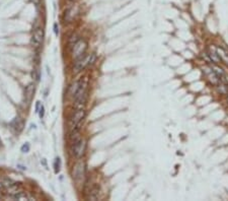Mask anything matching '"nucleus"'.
Masks as SVG:
<instances>
[{"instance_id":"f3484780","label":"nucleus","mask_w":228,"mask_h":201,"mask_svg":"<svg viewBox=\"0 0 228 201\" xmlns=\"http://www.w3.org/2000/svg\"><path fill=\"white\" fill-rule=\"evenodd\" d=\"M40 108H41V105H40V102H37V105H36V112L38 113L40 110Z\"/></svg>"},{"instance_id":"9d476101","label":"nucleus","mask_w":228,"mask_h":201,"mask_svg":"<svg viewBox=\"0 0 228 201\" xmlns=\"http://www.w3.org/2000/svg\"><path fill=\"white\" fill-rule=\"evenodd\" d=\"M12 126L15 128L16 130H18V131H21V129H23V121L21 120V118H15L14 121L12 122Z\"/></svg>"},{"instance_id":"2eb2a0df","label":"nucleus","mask_w":228,"mask_h":201,"mask_svg":"<svg viewBox=\"0 0 228 201\" xmlns=\"http://www.w3.org/2000/svg\"><path fill=\"white\" fill-rule=\"evenodd\" d=\"M53 28H54V33H55V35H56V36H58V35H59V26H58V23H55L54 26H53Z\"/></svg>"},{"instance_id":"f8f14e48","label":"nucleus","mask_w":228,"mask_h":201,"mask_svg":"<svg viewBox=\"0 0 228 201\" xmlns=\"http://www.w3.org/2000/svg\"><path fill=\"white\" fill-rule=\"evenodd\" d=\"M60 158H57L56 161H55V163H54V167H55V173H58L60 171Z\"/></svg>"},{"instance_id":"423d86ee","label":"nucleus","mask_w":228,"mask_h":201,"mask_svg":"<svg viewBox=\"0 0 228 201\" xmlns=\"http://www.w3.org/2000/svg\"><path fill=\"white\" fill-rule=\"evenodd\" d=\"M76 12H77V9H76V7H74V6L68 8L65 12V17H64V18H65V21L71 23L73 19H74L75 15H76Z\"/></svg>"},{"instance_id":"20e7f679","label":"nucleus","mask_w":228,"mask_h":201,"mask_svg":"<svg viewBox=\"0 0 228 201\" xmlns=\"http://www.w3.org/2000/svg\"><path fill=\"white\" fill-rule=\"evenodd\" d=\"M43 38H44V33L42 28H37L35 31L34 35L32 37V44L35 46V47H40L43 42Z\"/></svg>"},{"instance_id":"a211bd4d","label":"nucleus","mask_w":228,"mask_h":201,"mask_svg":"<svg viewBox=\"0 0 228 201\" xmlns=\"http://www.w3.org/2000/svg\"><path fill=\"white\" fill-rule=\"evenodd\" d=\"M33 2H34V4H36L37 6H39V4H40V0H32Z\"/></svg>"},{"instance_id":"412c9836","label":"nucleus","mask_w":228,"mask_h":201,"mask_svg":"<svg viewBox=\"0 0 228 201\" xmlns=\"http://www.w3.org/2000/svg\"><path fill=\"white\" fill-rule=\"evenodd\" d=\"M71 1H73V0H71Z\"/></svg>"},{"instance_id":"9b49d317","label":"nucleus","mask_w":228,"mask_h":201,"mask_svg":"<svg viewBox=\"0 0 228 201\" xmlns=\"http://www.w3.org/2000/svg\"><path fill=\"white\" fill-rule=\"evenodd\" d=\"M33 94H34V85H28L25 89V96L28 97V100H30V99L32 98Z\"/></svg>"},{"instance_id":"6ab92c4d","label":"nucleus","mask_w":228,"mask_h":201,"mask_svg":"<svg viewBox=\"0 0 228 201\" xmlns=\"http://www.w3.org/2000/svg\"><path fill=\"white\" fill-rule=\"evenodd\" d=\"M0 146H1V140H0Z\"/></svg>"},{"instance_id":"0eeeda50","label":"nucleus","mask_w":228,"mask_h":201,"mask_svg":"<svg viewBox=\"0 0 228 201\" xmlns=\"http://www.w3.org/2000/svg\"><path fill=\"white\" fill-rule=\"evenodd\" d=\"M13 198H14L15 200H21V201H25V200H35V198L30 197V195H28V194L25 193H16L15 195H13Z\"/></svg>"},{"instance_id":"aec40b11","label":"nucleus","mask_w":228,"mask_h":201,"mask_svg":"<svg viewBox=\"0 0 228 201\" xmlns=\"http://www.w3.org/2000/svg\"><path fill=\"white\" fill-rule=\"evenodd\" d=\"M227 102H228V98H227Z\"/></svg>"},{"instance_id":"39448f33","label":"nucleus","mask_w":228,"mask_h":201,"mask_svg":"<svg viewBox=\"0 0 228 201\" xmlns=\"http://www.w3.org/2000/svg\"><path fill=\"white\" fill-rule=\"evenodd\" d=\"M84 116H85V111L83 109L78 110L71 119V128H74L80 124V122L84 119Z\"/></svg>"},{"instance_id":"ddd939ff","label":"nucleus","mask_w":228,"mask_h":201,"mask_svg":"<svg viewBox=\"0 0 228 201\" xmlns=\"http://www.w3.org/2000/svg\"><path fill=\"white\" fill-rule=\"evenodd\" d=\"M21 152H23V153H26V152H28V151H30V144H28V142L24 143L23 146L21 147Z\"/></svg>"},{"instance_id":"1a4fd4ad","label":"nucleus","mask_w":228,"mask_h":201,"mask_svg":"<svg viewBox=\"0 0 228 201\" xmlns=\"http://www.w3.org/2000/svg\"><path fill=\"white\" fill-rule=\"evenodd\" d=\"M80 85H81V81H77V82H75L74 85H73L72 87H70L69 94H71V96L75 97V94H77V92H78L79 87H80Z\"/></svg>"},{"instance_id":"4468645a","label":"nucleus","mask_w":228,"mask_h":201,"mask_svg":"<svg viewBox=\"0 0 228 201\" xmlns=\"http://www.w3.org/2000/svg\"><path fill=\"white\" fill-rule=\"evenodd\" d=\"M39 116H40V118H43L44 117V114H45V108H44V106H41V108H40V110H39Z\"/></svg>"},{"instance_id":"f03ea898","label":"nucleus","mask_w":228,"mask_h":201,"mask_svg":"<svg viewBox=\"0 0 228 201\" xmlns=\"http://www.w3.org/2000/svg\"><path fill=\"white\" fill-rule=\"evenodd\" d=\"M86 48H87L86 42L83 41V40H79V41L74 45V48H73V56H74L76 59L81 58V57L83 56L84 52H85Z\"/></svg>"},{"instance_id":"6e6552de","label":"nucleus","mask_w":228,"mask_h":201,"mask_svg":"<svg viewBox=\"0 0 228 201\" xmlns=\"http://www.w3.org/2000/svg\"><path fill=\"white\" fill-rule=\"evenodd\" d=\"M217 90L222 94H228V85L227 83H223L220 81V82L217 85Z\"/></svg>"},{"instance_id":"f257e3e1","label":"nucleus","mask_w":228,"mask_h":201,"mask_svg":"<svg viewBox=\"0 0 228 201\" xmlns=\"http://www.w3.org/2000/svg\"><path fill=\"white\" fill-rule=\"evenodd\" d=\"M96 54H90L88 55V56L84 57V58H79L78 61H77L76 63H75V66H74V72L75 73H78V72H80L81 70L83 69V68H85L87 65H90V64H92L96 61Z\"/></svg>"},{"instance_id":"7ed1b4c3","label":"nucleus","mask_w":228,"mask_h":201,"mask_svg":"<svg viewBox=\"0 0 228 201\" xmlns=\"http://www.w3.org/2000/svg\"><path fill=\"white\" fill-rule=\"evenodd\" d=\"M86 148V141L84 139H79L77 142L74 143V148H73V152H74L76 158H81L84 154Z\"/></svg>"},{"instance_id":"dca6fc26","label":"nucleus","mask_w":228,"mask_h":201,"mask_svg":"<svg viewBox=\"0 0 228 201\" xmlns=\"http://www.w3.org/2000/svg\"><path fill=\"white\" fill-rule=\"evenodd\" d=\"M32 75H33V78H35L36 80H39V72H38V70H34Z\"/></svg>"}]
</instances>
